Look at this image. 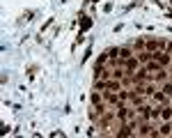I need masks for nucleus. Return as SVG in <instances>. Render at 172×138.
<instances>
[{"instance_id": "1", "label": "nucleus", "mask_w": 172, "mask_h": 138, "mask_svg": "<svg viewBox=\"0 0 172 138\" xmlns=\"http://www.w3.org/2000/svg\"><path fill=\"white\" fill-rule=\"evenodd\" d=\"M78 18H80V32H87L90 28H92V16H85L83 12L78 14Z\"/></svg>"}, {"instance_id": "2", "label": "nucleus", "mask_w": 172, "mask_h": 138, "mask_svg": "<svg viewBox=\"0 0 172 138\" xmlns=\"http://www.w3.org/2000/svg\"><path fill=\"white\" fill-rule=\"evenodd\" d=\"M90 55H92V44H90V46H87V51H85V55H83V58H80V65H85V62L90 60Z\"/></svg>"}, {"instance_id": "3", "label": "nucleus", "mask_w": 172, "mask_h": 138, "mask_svg": "<svg viewBox=\"0 0 172 138\" xmlns=\"http://www.w3.org/2000/svg\"><path fill=\"white\" fill-rule=\"evenodd\" d=\"M32 16H34V12H32V9H28V12H23V16H21V21H30Z\"/></svg>"}, {"instance_id": "4", "label": "nucleus", "mask_w": 172, "mask_h": 138, "mask_svg": "<svg viewBox=\"0 0 172 138\" xmlns=\"http://www.w3.org/2000/svg\"><path fill=\"white\" fill-rule=\"evenodd\" d=\"M53 21H55V18H46V21H44V26H42V32L46 30V28H51V26H53Z\"/></svg>"}, {"instance_id": "5", "label": "nucleus", "mask_w": 172, "mask_h": 138, "mask_svg": "<svg viewBox=\"0 0 172 138\" xmlns=\"http://www.w3.org/2000/svg\"><path fill=\"white\" fill-rule=\"evenodd\" d=\"M0 134H2V136H5V134H9V127H7V124H0Z\"/></svg>"}, {"instance_id": "6", "label": "nucleus", "mask_w": 172, "mask_h": 138, "mask_svg": "<svg viewBox=\"0 0 172 138\" xmlns=\"http://www.w3.org/2000/svg\"><path fill=\"white\" fill-rule=\"evenodd\" d=\"M112 7H115V5H112V2H106V5H103V12H110Z\"/></svg>"}, {"instance_id": "7", "label": "nucleus", "mask_w": 172, "mask_h": 138, "mask_svg": "<svg viewBox=\"0 0 172 138\" xmlns=\"http://www.w3.org/2000/svg\"><path fill=\"white\" fill-rule=\"evenodd\" d=\"M87 2H94V5H96V2H99V0H87Z\"/></svg>"}]
</instances>
